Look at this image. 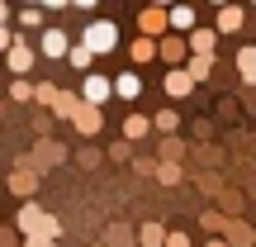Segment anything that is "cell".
<instances>
[{
  "label": "cell",
  "instance_id": "cell-1",
  "mask_svg": "<svg viewBox=\"0 0 256 247\" xmlns=\"http://www.w3.org/2000/svg\"><path fill=\"white\" fill-rule=\"evenodd\" d=\"M19 228H24L28 238H48V242H57V238H62V223H57L48 209H38L34 200H28L24 209H19Z\"/></svg>",
  "mask_w": 256,
  "mask_h": 247
},
{
  "label": "cell",
  "instance_id": "cell-2",
  "mask_svg": "<svg viewBox=\"0 0 256 247\" xmlns=\"http://www.w3.org/2000/svg\"><path fill=\"white\" fill-rule=\"evenodd\" d=\"M81 43L90 48L95 57L114 53V48H119V24H114V19H90V24H86V34H81Z\"/></svg>",
  "mask_w": 256,
  "mask_h": 247
},
{
  "label": "cell",
  "instance_id": "cell-3",
  "mask_svg": "<svg viewBox=\"0 0 256 247\" xmlns=\"http://www.w3.org/2000/svg\"><path fill=\"white\" fill-rule=\"evenodd\" d=\"M34 62H38V48H28L24 38H14V48L5 53V67H10V76H14V81H24V76L34 72Z\"/></svg>",
  "mask_w": 256,
  "mask_h": 247
},
{
  "label": "cell",
  "instance_id": "cell-4",
  "mask_svg": "<svg viewBox=\"0 0 256 247\" xmlns=\"http://www.w3.org/2000/svg\"><path fill=\"white\" fill-rule=\"evenodd\" d=\"M66 53H72V38H66L57 24H48V29H43V38H38V57H52V62H62Z\"/></svg>",
  "mask_w": 256,
  "mask_h": 247
},
{
  "label": "cell",
  "instance_id": "cell-5",
  "mask_svg": "<svg viewBox=\"0 0 256 247\" xmlns=\"http://www.w3.org/2000/svg\"><path fill=\"white\" fill-rule=\"evenodd\" d=\"M110 95H114V81H110V76L90 72V76H86V81H81V100L90 105V110H100V105L110 100Z\"/></svg>",
  "mask_w": 256,
  "mask_h": 247
},
{
  "label": "cell",
  "instance_id": "cell-6",
  "mask_svg": "<svg viewBox=\"0 0 256 247\" xmlns=\"http://www.w3.org/2000/svg\"><path fill=\"white\" fill-rule=\"evenodd\" d=\"M10 190H14V195H24V200H28V195L38 190V171H34V166H19V171L10 176Z\"/></svg>",
  "mask_w": 256,
  "mask_h": 247
},
{
  "label": "cell",
  "instance_id": "cell-7",
  "mask_svg": "<svg viewBox=\"0 0 256 247\" xmlns=\"http://www.w3.org/2000/svg\"><path fill=\"white\" fill-rule=\"evenodd\" d=\"M72 124L81 128L86 138H95V133H100V128H104V114H100V110H90V105H81V114H76Z\"/></svg>",
  "mask_w": 256,
  "mask_h": 247
},
{
  "label": "cell",
  "instance_id": "cell-8",
  "mask_svg": "<svg viewBox=\"0 0 256 247\" xmlns=\"http://www.w3.org/2000/svg\"><path fill=\"white\" fill-rule=\"evenodd\" d=\"M166 24H171L176 34H194V10H190V5H176V10H166Z\"/></svg>",
  "mask_w": 256,
  "mask_h": 247
},
{
  "label": "cell",
  "instance_id": "cell-9",
  "mask_svg": "<svg viewBox=\"0 0 256 247\" xmlns=\"http://www.w3.org/2000/svg\"><path fill=\"white\" fill-rule=\"evenodd\" d=\"M114 95H119V100H138V95H142V81H138V72L114 76Z\"/></svg>",
  "mask_w": 256,
  "mask_h": 247
},
{
  "label": "cell",
  "instance_id": "cell-10",
  "mask_svg": "<svg viewBox=\"0 0 256 247\" xmlns=\"http://www.w3.org/2000/svg\"><path fill=\"white\" fill-rule=\"evenodd\" d=\"M81 95H72V91H62V95H57V105H52V114H57V119H76V114H81Z\"/></svg>",
  "mask_w": 256,
  "mask_h": 247
},
{
  "label": "cell",
  "instance_id": "cell-11",
  "mask_svg": "<svg viewBox=\"0 0 256 247\" xmlns=\"http://www.w3.org/2000/svg\"><path fill=\"white\" fill-rule=\"evenodd\" d=\"M138 29H142V38H152V34H162V29H171V24H166V10H142Z\"/></svg>",
  "mask_w": 256,
  "mask_h": 247
},
{
  "label": "cell",
  "instance_id": "cell-12",
  "mask_svg": "<svg viewBox=\"0 0 256 247\" xmlns=\"http://www.w3.org/2000/svg\"><path fill=\"white\" fill-rule=\"evenodd\" d=\"M190 91H194V81L180 72V67H176V72H166V95H176V100H180V95H190Z\"/></svg>",
  "mask_w": 256,
  "mask_h": 247
},
{
  "label": "cell",
  "instance_id": "cell-13",
  "mask_svg": "<svg viewBox=\"0 0 256 247\" xmlns=\"http://www.w3.org/2000/svg\"><path fill=\"white\" fill-rule=\"evenodd\" d=\"M214 29H218V34H238V29H242V10H238V5H223Z\"/></svg>",
  "mask_w": 256,
  "mask_h": 247
},
{
  "label": "cell",
  "instance_id": "cell-14",
  "mask_svg": "<svg viewBox=\"0 0 256 247\" xmlns=\"http://www.w3.org/2000/svg\"><path fill=\"white\" fill-rule=\"evenodd\" d=\"M66 62H72L76 72H86V76H90V62H95V53H90L86 43H72V53H66Z\"/></svg>",
  "mask_w": 256,
  "mask_h": 247
},
{
  "label": "cell",
  "instance_id": "cell-15",
  "mask_svg": "<svg viewBox=\"0 0 256 247\" xmlns=\"http://www.w3.org/2000/svg\"><path fill=\"white\" fill-rule=\"evenodd\" d=\"M190 48H194V57H209L214 53V29H194V34H190Z\"/></svg>",
  "mask_w": 256,
  "mask_h": 247
},
{
  "label": "cell",
  "instance_id": "cell-16",
  "mask_svg": "<svg viewBox=\"0 0 256 247\" xmlns=\"http://www.w3.org/2000/svg\"><path fill=\"white\" fill-rule=\"evenodd\" d=\"M138 242H142V247H166V228H162V223H142Z\"/></svg>",
  "mask_w": 256,
  "mask_h": 247
},
{
  "label": "cell",
  "instance_id": "cell-17",
  "mask_svg": "<svg viewBox=\"0 0 256 247\" xmlns=\"http://www.w3.org/2000/svg\"><path fill=\"white\" fill-rule=\"evenodd\" d=\"M238 72H242V81H256V48H242L238 53Z\"/></svg>",
  "mask_w": 256,
  "mask_h": 247
},
{
  "label": "cell",
  "instance_id": "cell-18",
  "mask_svg": "<svg viewBox=\"0 0 256 247\" xmlns=\"http://www.w3.org/2000/svg\"><path fill=\"white\" fill-rule=\"evenodd\" d=\"M147 128H152V119H142V114H128V119H124V138H147Z\"/></svg>",
  "mask_w": 256,
  "mask_h": 247
},
{
  "label": "cell",
  "instance_id": "cell-19",
  "mask_svg": "<svg viewBox=\"0 0 256 247\" xmlns=\"http://www.w3.org/2000/svg\"><path fill=\"white\" fill-rule=\"evenodd\" d=\"M209 67H214V57H190L185 76H190V81H204V76H209Z\"/></svg>",
  "mask_w": 256,
  "mask_h": 247
},
{
  "label": "cell",
  "instance_id": "cell-20",
  "mask_svg": "<svg viewBox=\"0 0 256 247\" xmlns=\"http://www.w3.org/2000/svg\"><path fill=\"white\" fill-rule=\"evenodd\" d=\"M57 95H62V91H57V86H34V105H48V110H52V105H57Z\"/></svg>",
  "mask_w": 256,
  "mask_h": 247
},
{
  "label": "cell",
  "instance_id": "cell-21",
  "mask_svg": "<svg viewBox=\"0 0 256 247\" xmlns=\"http://www.w3.org/2000/svg\"><path fill=\"white\" fill-rule=\"evenodd\" d=\"M152 57H156V43L152 38H138L133 43V62H152Z\"/></svg>",
  "mask_w": 256,
  "mask_h": 247
},
{
  "label": "cell",
  "instance_id": "cell-22",
  "mask_svg": "<svg viewBox=\"0 0 256 247\" xmlns=\"http://www.w3.org/2000/svg\"><path fill=\"white\" fill-rule=\"evenodd\" d=\"M156 181H162V185H176V181H180V166H176V162H162V166H156Z\"/></svg>",
  "mask_w": 256,
  "mask_h": 247
},
{
  "label": "cell",
  "instance_id": "cell-23",
  "mask_svg": "<svg viewBox=\"0 0 256 247\" xmlns=\"http://www.w3.org/2000/svg\"><path fill=\"white\" fill-rule=\"evenodd\" d=\"M66 157V147H57V143H43L38 147V162H62Z\"/></svg>",
  "mask_w": 256,
  "mask_h": 247
},
{
  "label": "cell",
  "instance_id": "cell-24",
  "mask_svg": "<svg viewBox=\"0 0 256 247\" xmlns=\"http://www.w3.org/2000/svg\"><path fill=\"white\" fill-rule=\"evenodd\" d=\"M180 53H185V43H180V38H166V43H162V57H166V62H176Z\"/></svg>",
  "mask_w": 256,
  "mask_h": 247
},
{
  "label": "cell",
  "instance_id": "cell-25",
  "mask_svg": "<svg viewBox=\"0 0 256 247\" xmlns=\"http://www.w3.org/2000/svg\"><path fill=\"white\" fill-rule=\"evenodd\" d=\"M19 24H24V29H38V24H43V10H19Z\"/></svg>",
  "mask_w": 256,
  "mask_h": 247
},
{
  "label": "cell",
  "instance_id": "cell-26",
  "mask_svg": "<svg viewBox=\"0 0 256 247\" xmlns=\"http://www.w3.org/2000/svg\"><path fill=\"white\" fill-rule=\"evenodd\" d=\"M10 100H34V86H28V81H14V86H10Z\"/></svg>",
  "mask_w": 256,
  "mask_h": 247
},
{
  "label": "cell",
  "instance_id": "cell-27",
  "mask_svg": "<svg viewBox=\"0 0 256 247\" xmlns=\"http://www.w3.org/2000/svg\"><path fill=\"white\" fill-rule=\"evenodd\" d=\"M156 128H162V133H171V128H176V110H162V114H156V119H152Z\"/></svg>",
  "mask_w": 256,
  "mask_h": 247
},
{
  "label": "cell",
  "instance_id": "cell-28",
  "mask_svg": "<svg viewBox=\"0 0 256 247\" xmlns=\"http://www.w3.org/2000/svg\"><path fill=\"white\" fill-rule=\"evenodd\" d=\"M14 38H19L14 29H10V24H0V53H10V48H14Z\"/></svg>",
  "mask_w": 256,
  "mask_h": 247
},
{
  "label": "cell",
  "instance_id": "cell-29",
  "mask_svg": "<svg viewBox=\"0 0 256 247\" xmlns=\"http://www.w3.org/2000/svg\"><path fill=\"white\" fill-rule=\"evenodd\" d=\"M76 162H81V166H95V162H100V152H95V147H86V152H76Z\"/></svg>",
  "mask_w": 256,
  "mask_h": 247
},
{
  "label": "cell",
  "instance_id": "cell-30",
  "mask_svg": "<svg viewBox=\"0 0 256 247\" xmlns=\"http://www.w3.org/2000/svg\"><path fill=\"white\" fill-rule=\"evenodd\" d=\"M166 247H190V238L185 233H166Z\"/></svg>",
  "mask_w": 256,
  "mask_h": 247
},
{
  "label": "cell",
  "instance_id": "cell-31",
  "mask_svg": "<svg viewBox=\"0 0 256 247\" xmlns=\"http://www.w3.org/2000/svg\"><path fill=\"white\" fill-rule=\"evenodd\" d=\"M24 247H52V242H48V238H28Z\"/></svg>",
  "mask_w": 256,
  "mask_h": 247
},
{
  "label": "cell",
  "instance_id": "cell-32",
  "mask_svg": "<svg viewBox=\"0 0 256 247\" xmlns=\"http://www.w3.org/2000/svg\"><path fill=\"white\" fill-rule=\"evenodd\" d=\"M5 19H10V5H5V0H0V24H5Z\"/></svg>",
  "mask_w": 256,
  "mask_h": 247
},
{
  "label": "cell",
  "instance_id": "cell-33",
  "mask_svg": "<svg viewBox=\"0 0 256 247\" xmlns=\"http://www.w3.org/2000/svg\"><path fill=\"white\" fill-rule=\"evenodd\" d=\"M209 247H228V242H223V238H214V242H209Z\"/></svg>",
  "mask_w": 256,
  "mask_h": 247
}]
</instances>
